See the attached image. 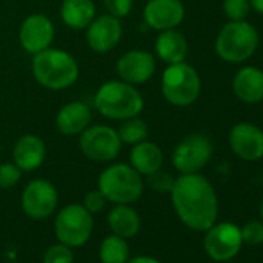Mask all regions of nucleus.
Here are the masks:
<instances>
[{
	"label": "nucleus",
	"instance_id": "obj_1",
	"mask_svg": "<svg viewBox=\"0 0 263 263\" xmlns=\"http://www.w3.org/2000/svg\"><path fill=\"white\" fill-rule=\"evenodd\" d=\"M171 198L178 218L194 231L209 229L218 217V198L211 181L197 174L175 178Z\"/></svg>",
	"mask_w": 263,
	"mask_h": 263
},
{
	"label": "nucleus",
	"instance_id": "obj_2",
	"mask_svg": "<svg viewBox=\"0 0 263 263\" xmlns=\"http://www.w3.org/2000/svg\"><path fill=\"white\" fill-rule=\"evenodd\" d=\"M95 107L108 119L124 121L141 113L144 108V99L135 85L124 81H108L98 88L95 95Z\"/></svg>",
	"mask_w": 263,
	"mask_h": 263
},
{
	"label": "nucleus",
	"instance_id": "obj_3",
	"mask_svg": "<svg viewBox=\"0 0 263 263\" xmlns=\"http://www.w3.org/2000/svg\"><path fill=\"white\" fill-rule=\"evenodd\" d=\"M33 76L45 88L64 90L79 78V65L76 59L59 48H47L33 58Z\"/></svg>",
	"mask_w": 263,
	"mask_h": 263
},
{
	"label": "nucleus",
	"instance_id": "obj_4",
	"mask_svg": "<svg viewBox=\"0 0 263 263\" xmlns=\"http://www.w3.org/2000/svg\"><path fill=\"white\" fill-rule=\"evenodd\" d=\"M260 44L257 28L248 21L228 22L215 39L217 56L228 64H241L251 59Z\"/></svg>",
	"mask_w": 263,
	"mask_h": 263
},
{
	"label": "nucleus",
	"instance_id": "obj_5",
	"mask_svg": "<svg viewBox=\"0 0 263 263\" xmlns=\"http://www.w3.org/2000/svg\"><path fill=\"white\" fill-rule=\"evenodd\" d=\"M98 189L104 194L107 201L115 204H130L141 197L144 181L130 164L116 163L108 166L99 175Z\"/></svg>",
	"mask_w": 263,
	"mask_h": 263
},
{
	"label": "nucleus",
	"instance_id": "obj_6",
	"mask_svg": "<svg viewBox=\"0 0 263 263\" xmlns=\"http://www.w3.org/2000/svg\"><path fill=\"white\" fill-rule=\"evenodd\" d=\"M161 91L164 99L175 107L192 105L201 91V79L197 70L186 64H172L163 73Z\"/></svg>",
	"mask_w": 263,
	"mask_h": 263
},
{
	"label": "nucleus",
	"instance_id": "obj_7",
	"mask_svg": "<svg viewBox=\"0 0 263 263\" xmlns=\"http://www.w3.org/2000/svg\"><path fill=\"white\" fill-rule=\"evenodd\" d=\"M56 237L61 243L78 248L87 243L93 231V217L82 204H68L56 217Z\"/></svg>",
	"mask_w": 263,
	"mask_h": 263
},
{
	"label": "nucleus",
	"instance_id": "obj_8",
	"mask_svg": "<svg viewBox=\"0 0 263 263\" xmlns=\"http://www.w3.org/2000/svg\"><path fill=\"white\" fill-rule=\"evenodd\" d=\"M82 154L96 163H107L115 160L122 147L118 132L108 125H88L79 138Z\"/></svg>",
	"mask_w": 263,
	"mask_h": 263
},
{
	"label": "nucleus",
	"instance_id": "obj_9",
	"mask_svg": "<svg viewBox=\"0 0 263 263\" xmlns=\"http://www.w3.org/2000/svg\"><path fill=\"white\" fill-rule=\"evenodd\" d=\"M214 146L203 134L184 137L172 154V164L180 174H197L212 158Z\"/></svg>",
	"mask_w": 263,
	"mask_h": 263
},
{
	"label": "nucleus",
	"instance_id": "obj_10",
	"mask_svg": "<svg viewBox=\"0 0 263 263\" xmlns=\"http://www.w3.org/2000/svg\"><path fill=\"white\" fill-rule=\"evenodd\" d=\"M241 229L235 223H214L206 229L203 248L214 261H229L241 249Z\"/></svg>",
	"mask_w": 263,
	"mask_h": 263
},
{
	"label": "nucleus",
	"instance_id": "obj_11",
	"mask_svg": "<svg viewBox=\"0 0 263 263\" xmlns=\"http://www.w3.org/2000/svg\"><path fill=\"white\" fill-rule=\"evenodd\" d=\"M58 206V191L47 180H33L22 192V209L33 220L50 217Z\"/></svg>",
	"mask_w": 263,
	"mask_h": 263
},
{
	"label": "nucleus",
	"instance_id": "obj_12",
	"mask_svg": "<svg viewBox=\"0 0 263 263\" xmlns=\"http://www.w3.org/2000/svg\"><path fill=\"white\" fill-rule=\"evenodd\" d=\"M231 151L243 161L263 158V130L252 122H237L229 132Z\"/></svg>",
	"mask_w": 263,
	"mask_h": 263
},
{
	"label": "nucleus",
	"instance_id": "obj_13",
	"mask_svg": "<svg viewBox=\"0 0 263 263\" xmlns=\"http://www.w3.org/2000/svg\"><path fill=\"white\" fill-rule=\"evenodd\" d=\"M54 39V25L45 14L28 16L19 31V41L27 53L36 54L51 47Z\"/></svg>",
	"mask_w": 263,
	"mask_h": 263
},
{
	"label": "nucleus",
	"instance_id": "obj_14",
	"mask_svg": "<svg viewBox=\"0 0 263 263\" xmlns=\"http://www.w3.org/2000/svg\"><path fill=\"white\" fill-rule=\"evenodd\" d=\"M155 68V58L146 50H130L116 62V71L121 81L132 85L147 82L154 76Z\"/></svg>",
	"mask_w": 263,
	"mask_h": 263
},
{
	"label": "nucleus",
	"instance_id": "obj_15",
	"mask_svg": "<svg viewBox=\"0 0 263 263\" xmlns=\"http://www.w3.org/2000/svg\"><path fill=\"white\" fill-rule=\"evenodd\" d=\"M143 14L151 28L166 31L177 28L183 22L186 10L181 0H149Z\"/></svg>",
	"mask_w": 263,
	"mask_h": 263
},
{
	"label": "nucleus",
	"instance_id": "obj_16",
	"mask_svg": "<svg viewBox=\"0 0 263 263\" xmlns=\"http://www.w3.org/2000/svg\"><path fill=\"white\" fill-rule=\"evenodd\" d=\"M121 36V21L110 14L95 17L87 27V44L95 53H108L119 44Z\"/></svg>",
	"mask_w": 263,
	"mask_h": 263
},
{
	"label": "nucleus",
	"instance_id": "obj_17",
	"mask_svg": "<svg viewBox=\"0 0 263 263\" xmlns=\"http://www.w3.org/2000/svg\"><path fill=\"white\" fill-rule=\"evenodd\" d=\"M235 98L245 104H258L263 101V70L246 65L241 67L232 79Z\"/></svg>",
	"mask_w": 263,
	"mask_h": 263
},
{
	"label": "nucleus",
	"instance_id": "obj_18",
	"mask_svg": "<svg viewBox=\"0 0 263 263\" xmlns=\"http://www.w3.org/2000/svg\"><path fill=\"white\" fill-rule=\"evenodd\" d=\"M45 155H47L45 143L42 141V138L31 134L21 137L13 151L14 164L22 172H31L41 167L45 160Z\"/></svg>",
	"mask_w": 263,
	"mask_h": 263
},
{
	"label": "nucleus",
	"instance_id": "obj_19",
	"mask_svg": "<svg viewBox=\"0 0 263 263\" xmlns=\"http://www.w3.org/2000/svg\"><path fill=\"white\" fill-rule=\"evenodd\" d=\"M91 122V111L85 102L73 101L64 105L56 116V127L65 137L81 135Z\"/></svg>",
	"mask_w": 263,
	"mask_h": 263
},
{
	"label": "nucleus",
	"instance_id": "obj_20",
	"mask_svg": "<svg viewBox=\"0 0 263 263\" xmlns=\"http://www.w3.org/2000/svg\"><path fill=\"white\" fill-rule=\"evenodd\" d=\"M187 50L189 45L184 34L177 31L175 28L161 31L155 42V51L158 58L169 65L184 62L187 56Z\"/></svg>",
	"mask_w": 263,
	"mask_h": 263
},
{
	"label": "nucleus",
	"instance_id": "obj_21",
	"mask_svg": "<svg viewBox=\"0 0 263 263\" xmlns=\"http://www.w3.org/2000/svg\"><path fill=\"white\" fill-rule=\"evenodd\" d=\"M164 155L163 151L152 141H141L134 146L130 152V166L140 175H151L163 167Z\"/></svg>",
	"mask_w": 263,
	"mask_h": 263
},
{
	"label": "nucleus",
	"instance_id": "obj_22",
	"mask_svg": "<svg viewBox=\"0 0 263 263\" xmlns=\"http://www.w3.org/2000/svg\"><path fill=\"white\" fill-rule=\"evenodd\" d=\"M96 16L93 0H64L61 19L70 30H85Z\"/></svg>",
	"mask_w": 263,
	"mask_h": 263
},
{
	"label": "nucleus",
	"instance_id": "obj_23",
	"mask_svg": "<svg viewBox=\"0 0 263 263\" xmlns=\"http://www.w3.org/2000/svg\"><path fill=\"white\" fill-rule=\"evenodd\" d=\"M108 226L113 231L115 235H119L122 238L135 237L140 231L141 220L138 212L130 208L128 204H116L108 212Z\"/></svg>",
	"mask_w": 263,
	"mask_h": 263
},
{
	"label": "nucleus",
	"instance_id": "obj_24",
	"mask_svg": "<svg viewBox=\"0 0 263 263\" xmlns=\"http://www.w3.org/2000/svg\"><path fill=\"white\" fill-rule=\"evenodd\" d=\"M99 258L102 263H125L128 260V246L125 238L115 234L107 237L101 245Z\"/></svg>",
	"mask_w": 263,
	"mask_h": 263
},
{
	"label": "nucleus",
	"instance_id": "obj_25",
	"mask_svg": "<svg viewBox=\"0 0 263 263\" xmlns=\"http://www.w3.org/2000/svg\"><path fill=\"white\" fill-rule=\"evenodd\" d=\"M116 132H118V135L122 143L132 144V146L147 140V137H149V127H147L146 121L138 116L124 119L122 124L119 125V130H116Z\"/></svg>",
	"mask_w": 263,
	"mask_h": 263
},
{
	"label": "nucleus",
	"instance_id": "obj_26",
	"mask_svg": "<svg viewBox=\"0 0 263 263\" xmlns=\"http://www.w3.org/2000/svg\"><path fill=\"white\" fill-rule=\"evenodd\" d=\"M249 11V0H223V13L231 22L246 21Z\"/></svg>",
	"mask_w": 263,
	"mask_h": 263
},
{
	"label": "nucleus",
	"instance_id": "obj_27",
	"mask_svg": "<svg viewBox=\"0 0 263 263\" xmlns=\"http://www.w3.org/2000/svg\"><path fill=\"white\" fill-rule=\"evenodd\" d=\"M241 229V238L243 243L249 246H260L263 245V221L251 220L248 221Z\"/></svg>",
	"mask_w": 263,
	"mask_h": 263
},
{
	"label": "nucleus",
	"instance_id": "obj_28",
	"mask_svg": "<svg viewBox=\"0 0 263 263\" xmlns=\"http://www.w3.org/2000/svg\"><path fill=\"white\" fill-rule=\"evenodd\" d=\"M73 260L71 248L64 243L50 246L44 254V263H73Z\"/></svg>",
	"mask_w": 263,
	"mask_h": 263
},
{
	"label": "nucleus",
	"instance_id": "obj_29",
	"mask_svg": "<svg viewBox=\"0 0 263 263\" xmlns=\"http://www.w3.org/2000/svg\"><path fill=\"white\" fill-rule=\"evenodd\" d=\"M174 181H175V178L171 174L163 172L161 169L157 171V172H154V174H151V175H147L149 186L154 191L160 192V194H171L172 186H174Z\"/></svg>",
	"mask_w": 263,
	"mask_h": 263
},
{
	"label": "nucleus",
	"instance_id": "obj_30",
	"mask_svg": "<svg viewBox=\"0 0 263 263\" xmlns=\"http://www.w3.org/2000/svg\"><path fill=\"white\" fill-rule=\"evenodd\" d=\"M22 177V171L14 163H4L0 164V187L10 189L19 183Z\"/></svg>",
	"mask_w": 263,
	"mask_h": 263
},
{
	"label": "nucleus",
	"instance_id": "obj_31",
	"mask_svg": "<svg viewBox=\"0 0 263 263\" xmlns=\"http://www.w3.org/2000/svg\"><path fill=\"white\" fill-rule=\"evenodd\" d=\"M104 7L107 13L116 19H124L130 14L134 0H104Z\"/></svg>",
	"mask_w": 263,
	"mask_h": 263
},
{
	"label": "nucleus",
	"instance_id": "obj_32",
	"mask_svg": "<svg viewBox=\"0 0 263 263\" xmlns=\"http://www.w3.org/2000/svg\"><path fill=\"white\" fill-rule=\"evenodd\" d=\"M105 203H107V198L104 197V194H102L99 189H96V191H90V192L84 197V204H82V206H84L88 212L95 214V212L102 211L104 206H105Z\"/></svg>",
	"mask_w": 263,
	"mask_h": 263
},
{
	"label": "nucleus",
	"instance_id": "obj_33",
	"mask_svg": "<svg viewBox=\"0 0 263 263\" xmlns=\"http://www.w3.org/2000/svg\"><path fill=\"white\" fill-rule=\"evenodd\" d=\"M125 263H160L157 258L154 257H147V255H140V257H135L132 260H127Z\"/></svg>",
	"mask_w": 263,
	"mask_h": 263
},
{
	"label": "nucleus",
	"instance_id": "obj_34",
	"mask_svg": "<svg viewBox=\"0 0 263 263\" xmlns=\"http://www.w3.org/2000/svg\"><path fill=\"white\" fill-rule=\"evenodd\" d=\"M249 5H251V10L263 16V0H249Z\"/></svg>",
	"mask_w": 263,
	"mask_h": 263
},
{
	"label": "nucleus",
	"instance_id": "obj_35",
	"mask_svg": "<svg viewBox=\"0 0 263 263\" xmlns=\"http://www.w3.org/2000/svg\"><path fill=\"white\" fill-rule=\"evenodd\" d=\"M260 217H261V221H263V200H261V204H260Z\"/></svg>",
	"mask_w": 263,
	"mask_h": 263
}]
</instances>
